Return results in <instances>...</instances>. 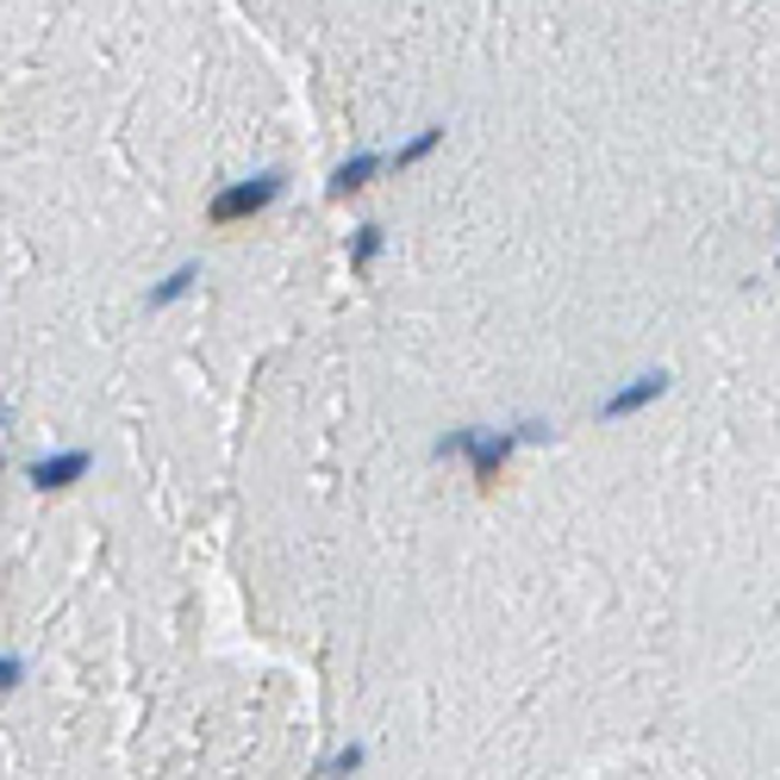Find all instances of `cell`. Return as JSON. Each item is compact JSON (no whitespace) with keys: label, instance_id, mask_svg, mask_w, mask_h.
Wrapping results in <instances>:
<instances>
[{"label":"cell","instance_id":"obj_5","mask_svg":"<svg viewBox=\"0 0 780 780\" xmlns=\"http://www.w3.org/2000/svg\"><path fill=\"white\" fill-rule=\"evenodd\" d=\"M388 169V156H375V151H356L350 163H337V176H332V194H363L375 176Z\"/></svg>","mask_w":780,"mask_h":780},{"label":"cell","instance_id":"obj_8","mask_svg":"<svg viewBox=\"0 0 780 780\" xmlns=\"http://www.w3.org/2000/svg\"><path fill=\"white\" fill-rule=\"evenodd\" d=\"M363 761H369V756H363V743H350V749H337V756L319 761V768H312V780H350Z\"/></svg>","mask_w":780,"mask_h":780},{"label":"cell","instance_id":"obj_11","mask_svg":"<svg viewBox=\"0 0 780 780\" xmlns=\"http://www.w3.org/2000/svg\"><path fill=\"white\" fill-rule=\"evenodd\" d=\"M0 431H7V406H0Z\"/></svg>","mask_w":780,"mask_h":780},{"label":"cell","instance_id":"obj_9","mask_svg":"<svg viewBox=\"0 0 780 780\" xmlns=\"http://www.w3.org/2000/svg\"><path fill=\"white\" fill-rule=\"evenodd\" d=\"M375 256H381V225H356V237H350V269H369Z\"/></svg>","mask_w":780,"mask_h":780},{"label":"cell","instance_id":"obj_6","mask_svg":"<svg viewBox=\"0 0 780 780\" xmlns=\"http://www.w3.org/2000/svg\"><path fill=\"white\" fill-rule=\"evenodd\" d=\"M194 281H200V263H181L176 275H163L151 288V312H163V307H176L181 293H194Z\"/></svg>","mask_w":780,"mask_h":780},{"label":"cell","instance_id":"obj_4","mask_svg":"<svg viewBox=\"0 0 780 780\" xmlns=\"http://www.w3.org/2000/svg\"><path fill=\"white\" fill-rule=\"evenodd\" d=\"M668 393V369H649V375H637L631 388H619L612 400H600V419H631V412H644L649 400H662Z\"/></svg>","mask_w":780,"mask_h":780},{"label":"cell","instance_id":"obj_10","mask_svg":"<svg viewBox=\"0 0 780 780\" xmlns=\"http://www.w3.org/2000/svg\"><path fill=\"white\" fill-rule=\"evenodd\" d=\"M20 681H25V662L20 656H0V693H13Z\"/></svg>","mask_w":780,"mask_h":780},{"label":"cell","instance_id":"obj_7","mask_svg":"<svg viewBox=\"0 0 780 780\" xmlns=\"http://www.w3.org/2000/svg\"><path fill=\"white\" fill-rule=\"evenodd\" d=\"M444 137H449L444 125H425L419 137H406V144H400V151L388 156V169H412V163H425V156L437 151V144H444Z\"/></svg>","mask_w":780,"mask_h":780},{"label":"cell","instance_id":"obj_3","mask_svg":"<svg viewBox=\"0 0 780 780\" xmlns=\"http://www.w3.org/2000/svg\"><path fill=\"white\" fill-rule=\"evenodd\" d=\"M88 468H94L88 449H57V456H38L25 475H32L38 493H63V488H76V481H88Z\"/></svg>","mask_w":780,"mask_h":780},{"label":"cell","instance_id":"obj_2","mask_svg":"<svg viewBox=\"0 0 780 780\" xmlns=\"http://www.w3.org/2000/svg\"><path fill=\"white\" fill-rule=\"evenodd\" d=\"M281 188H288V176H281V169H263V176H250V181H237V188H225V194H213L207 219H213V225L256 219L263 207H275V200H281Z\"/></svg>","mask_w":780,"mask_h":780},{"label":"cell","instance_id":"obj_1","mask_svg":"<svg viewBox=\"0 0 780 780\" xmlns=\"http://www.w3.org/2000/svg\"><path fill=\"white\" fill-rule=\"evenodd\" d=\"M512 444H519V437H506V431L463 425V431H449V437H437V456H468L475 481H481V488H493V481H500V468H506V456H512Z\"/></svg>","mask_w":780,"mask_h":780},{"label":"cell","instance_id":"obj_12","mask_svg":"<svg viewBox=\"0 0 780 780\" xmlns=\"http://www.w3.org/2000/svg\"><path fill=\"white\" fill-rule=\"evenodd\" d=\"M775 269H780V256H775Z\"/></svg>","mask_w":780,"mask_h":780}]
</instances>
